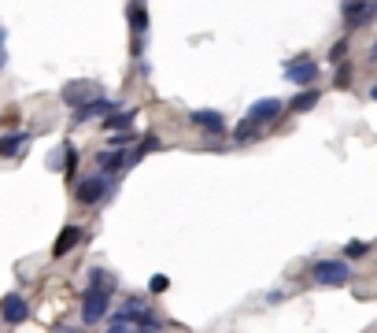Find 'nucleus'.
<instances>
[{
  "label": "nucleus",
  "instance_id": "f257e3e1",
  "mask_svg": "<svg viewBox=\"0 0 377 333\" xmlns=\"http://www.w3.org/2000/svg\"><path fill=\"white\" fill-rule=\"evenodd\" d=\"M107 308H112V289H100V285L86 289V296H81V322L93 326V322L107 319Z\"/></svg>",
  "mask_w": 377,
  "mask_h": 333
},
{
  "label": "nucleus",
  "instance_id": "f03ea898",
  "mask_svg": "<svg viewBox=\"0 0 377 333\" xmlns=\"http://www.w3.org/2000/svg\"><path fill=\"white\" fill-rule=\"evenodd\" d=\"M348 278H352L348 259H322V263H315V282L318 285H344Z\"/></svg>",
  "mask_w": 377,
  "mask_h": 333
},
{
  "label": "nucleus",
  "instance_id": "7ed1b4c3",
  "mask_svg": "<svg viewBox=\"0 0 377 333\" xmlns=\"http://www.w3.org/2000/svg\"><path fill=\"white\" fill-rule=\"evenodd\" d=\"M0 319L8 322V326H19V322L30 319V304H26L23 293H8L4 300H0Z\"/></svg>",
  "mask_w": 377,
  "mask_h": 333
},
{
  "label": "nucleus",
  "instance_id": "20e7f679",
  "mask_svg": "<svg viewBox=\"0 0 377 333\" xmlns=\"http://www.w3.org/2000/svg\"><path fill=\"white\" fill-rule=\"evenodd\" d=\"M285 78H289L292 85H311V82H318V63L311 56H296L285 67Z\"/></svg>",
  "mask_w": 377,
  "mask_h": 333
},
{
  "label": "nucleus",
  "instance_id": "39448f33",
  "mask_svg": "<svg viewBox=\"0 0 377 333\" xmlns=\"http://www.w3.org/2000/svg\"><path fill=\"white\" fill-rule=\"evenodd\" d=\"M281 111H285V104L278 101V96H266V101H255L252 107H248V122L263 130V126H266V122H274Z\"/></svg>",
  "mask_w": 377,
  "mask_h": 333
},
{
  "label": "nucleus",
  "instance_id": "423d86ee",
  "mask_svg": "<svg viewBox=\"0 0 377 333\" xmlns=\"http://www.w3.org/2000/svg\"><path fill=\"white\" fill-rule=\"evenodd\" d=\"M107 189H112L107 174H93V178H86V182H78V204H100V200L107 196Z\"/></svg>",
  "mask_w": 377,
  "mask_h": 333
},
{
  "label": "nucleus",
  "instance_id": "0eeeda50",
  "mask_svg": "<svg viewBox=\"0 0 377 333\" xmlns=\"http://www.w3.org/2000/svg\"><path fill=\"white\" fill-rule=\"evenodd\" d=\"M374 19H377V0H348V8H344L348 26H366Z\"/></svg>",
  "mask_w": 377,
  "mask_h": 333
},
{
  "label": "nucleus",
  "instance_id": "6e6552de",
  "mask_svg": "<svg viewBox=\"0 0 377 333\" xmlns=\"http://www.w3.org/2000/svg\"><path fill=\"white\" fill-rule=\"evenodd\" d=\"M93 96H100L96 82H70V85H63V101H67L70 107H81L86 101H93Z\"/></svg>",
  "mask_w": 377,
  "mask_h": 333
},
{
  "label": "nucleus",
  "instance_id": "1a4fd4ad",
  "mask_svg": "<svg viewBox=\"0 0 377 333\" xmlns=\"http://www.w3.org/2000/svg\"><path fill=\"white\" fill-rule=\"evenodd\" d=\"M192 126H200V130H211V133H222L226 130V119L218 111H211V107H204V111H192L189 115Z\"/></svg>",
  "mask_w": 377,
  "mask_h": 333
},
{
  "label": "nucleus",
  "instance_id": "9d476101",
  "mask_svg": "<svg viewBox=\"0 0 377 333\" xmlns=\"http://www.w3.org/2000/svg\"><path fill=\"white\" fill-rule=\"evenodd\" d=\"M104 111H115V104L112 101H104V96H93V101H86L75 111V122H86V119H96V115H104Z\"/></svg>",
  "mask_w": 377,
  "mask_h": 333
},
{
  "label": "nucleus",
  "instance_id": "9b49d317",
  "mask_svg": "<svg viewBox=\"0 0 377 333\" xmlns=\"http://www.w3.org/2000/svg\"><path fill=\"white\" fill-rule=\"evenodd\" d=\"M78 241H81V226H67V230H63L60 237H56V245H52V256H56V259H63L70 248L78 245Z\"/></svg>",
  "mask_w": 377,
  "mask_h": 333
},
{
  "label": "nucleus",
  "instance_id": "f8f14e48",
  "mask_svg": "<svg viewBox=\"0 0 377 333\" xmlns=\"http://www.w3.org/2000/svg\"><path fill=\"white\" fill-rule=\"evenodd\" d=\"M96 163H100V170H107V174H112V170H118V167L126 163V152L115 145L112 152H100V156H96Z\"/></svg>",
  "mask_w": 377,
  "mask_h": 333
},
{
  "label": "nucleus",
  "instance_id": "ddd939ff",
  "mask_svg": "<svg viewBox=\"0 0 377 333\" xmlns=\"http://www.w3.org/2000/svg\"><path fill=\"white\" fill-rule=\"evenodd\" d=\"M30 145V133H8L4 141H0V156H15L19 148Z\"/></svg>",
  "mask_w": 377,
  "mask_h": 333
},
{
  "label": "nucleus",
  "instance_id": "4468645a",
  "mask_svg": "<svg viewBox=\"0 0 377 333\" xmlns=\"http://www.w3.org/2000/svg\"><path fill=\"white\" fill-rule=\"evenodd\" d=\"M315 104H318V89H307V93L292 96V111H311Z\"/></svg>",
  "mask_w": 377,
  "mask_h": 333
},
{
  "label": "nucleus",
  "instance_id": "2eb2a0df",
  "mask_svg": "<svg viewBox=\"0 0 377 333\" xmlns=\"http://www.w3.org/2000/svg\"><path fill=\"white\" fill-rule=\"evenodd\" d=\"M255 137H259V126H252L248 119L233 130V141H241V145H248V141H255Z\"/></svg>",
  "mask_w": 377,
  "mask_h": 333
},
{
  "label": "nucleus",
  "instance_id": "dca6fc26",
  "mask_svg": "<svg viewBox=\"0 0 377 333\" xmlns=\"http://www.w3.org/2000/svg\"><path fill=\"white\" fill-rule=\"evenodd\" d=\"M133 122V111H118V115H104V126L107 130H126Z\"/></svg>",
  "mask_w": 377,
  "mask_h": 333
},
{
  "label": "nucleus",
  "instance_id": "f3484780",
  "mask_svg": "<svg viewBox=\"0 0 377 333\" xmlns=\"http://www.w3.org/2000/svg\"><path fill=\"white\" fill-rule=\"evenodd\" d=\"M130 26H133V34H141V30H148V12L144 8H130Z\"/></svg>",
  "mask_w": 377,
  "mask_h": 333
},
{
  "label": "nucleus",
  "instance_id": "a211bd4d",
  "mask_svg": "<svg viewBox=\"0 0 377 333\" xmlns=\"http://www.w3.org/2000/svg\"><path fill=\"white\" fill-rule=\"evenodd\" d=\"M159 145H163V141H159V137H152V133H148V137H144V141H141V145H137V152H133V156H130V159H141V156H144V152H155V148H159Z\"/></svg>",
  "mask_w": 377,
  "mask_h": 333
},
{
  "label": "nucleus",
  "instance_id": "6ab92c4d",
  "mask_svg": "<svg viewBox=\"0 0 377 333\" xmlns=\"http://www.w3.org/2000/svg\"><path fill=\"white\" fill-rule=\"evenodd\" d=\"M366 252H370V245H366V241H348V248H344V259L366 256Z\"/></svg>",
  "mask_w": 377,
  "mask_h": 333
},
{
  "label": "nucleus",
  "instance_id": "aec40b11",
  "mask_svg": "<svg viewBox=\"0 0 377 333\" xmlns=\"http://www.w3.org/2000/svg\"><path fill=\"white\" fill-rule=\"evenodd\" d=\"M344 56H348V41H337L333 52H329V59H333V63H344Z\"/></svg>",
  "mask_w": 377,
  "mask_h": 333
},
{
  "label": "nucleus",
  "instance_id": "412c9836",
  "mask_svg": "<svg viewBox=\"0 0 377 333\" xmlns=\"http://www.w3.org/2000/svg\"><path fill=\"white\" fill-rule=\"evenodd\" d=\"M167 285H170V282H167V274H155L152 282H148V289H152V293H167Z\"/></svg>",
  "mask_w": 377,
  "mask_h": 333
},
{
  "label": "nucleus",
  "instance_id": "4be33fe9",
  "mask_svg": "<svg viewBox=\"0 0 377 333\" xmlns=\"http://www.w3.org/2000/svg\"><path fill=\"white\" fill-rule=\"evenodd\" d=\"M337 85H340V89L352 85V70H348V67H340V70H337Z\"/></svg>",
  "mask_w": 377,
  "mask_h": 333
},
{
  "label": "nucleus",
  "instance_id": "5701e85b",
  "mask_svg": "<svg viewBox=\"0 0 377 333\" xmlns=\"http://www.w3.org/2000/svg\"><path fill=\"white\" fill-rule=\"evenodd\" d=\"M107 333H130V330H126V322H112V330H107Z\"/></svg>",
  "mask_w": 377,
  "mask_h": 333
},
{
  "label": "nucleus",
  "instance_id": "b1692460",
  "mask_svg": "<svg viewBox=\"0 0 377 333\" xmlns=\"http://www.w3.org/2000/svg\"><path fill=\"white\" fill-rule=\"evenodd\" d=\"M370 59L377 63V41H374V49H370Z\"/></svg>",
  "mask_w": 377,
  "mask_h": 333
},
{
  "label": "nucleus",
  "instance_id": "393cba45",
  "mask_svg": "<svg viewBox=\"0 0 377 333\" xmlns=\"http://www.w3.org/2000/svg\"><path fill=\"white\" fill-rule=\"evenodd\" d=\"M370 96H374V101H377V85H374V89H370Z\"/></svg>",
  "mask_w": 377,
  "mask_h": 333
},
{
  "label": "nucleus",
  "instance_id": "a878e982",
  "mask_svg": "<svg viewBox=\"0 0 377 333\" xmlns=\"http://www.w3.org/2000/svg\"><path fill=\"white\" fill-rule=\"evenodd\" d=\"M141 333H152V330H141Z\"/></svg>",
  "mask_w": 377,
  "mask_h": 333
}]
</instances>
